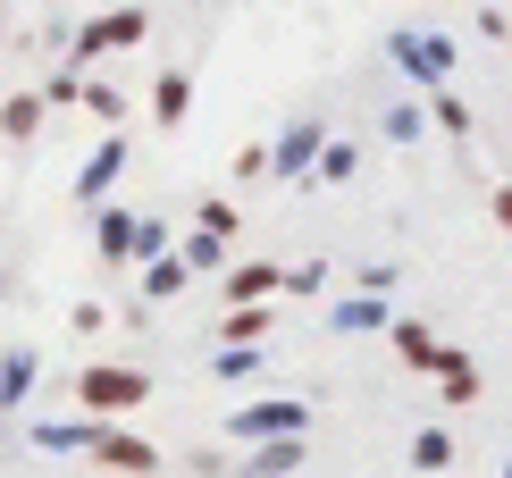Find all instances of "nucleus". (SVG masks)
Here are the masks:
<instances>
[{
  "label": "nucleus",
  "instance_id": "obj_23",
  "mask_svg": "<svg viewBox=\"0 0 512 478\" xmlns=\"http://www.w3.org/2000/svg\"><path fill=\"white\" fill-rule=\"evenodd\" d=\"M93 420H101V411H93ZM93 420H68V428H51V420H42L34 437L51 445V453H84V437H93Z\"/></svg>",
  "mask_w": 512,
  "mask_h": 478
},
{
  "label": "nucleus",
  "instance_id": "obj_2",
  "mask_svg": "<svg viewBox=\"0 0 512 478\" xmlns=\"http://www.w3.org/2000/svg\"><path fill=\"white\" fill-rule=\"evenodd\" d=\"M143 34H152V17H143L135 0H118V9H101V17H84V26L68 34V68H84V59H101V51H135Z\"/></svg>",
  "mask_w": 512,
  "mask_h": 478
},
{
  "label": "nucleus",
  "instance_id": "obj_16",
  "mask_svg": "<svg viewBox=\"0 0 512 478\" xmlns=\"http://www.w3.org/2000/svg\"><path fill=\"white\" fill-rule=\"evenodd\" d=\"M429 110H437V126H445L454 143H471V101H462L454 84H429Z\"/></svg>",
  "mask_w": 512,
  "mask_h": 478
},
{
  "label": "nucleus",
  "instance_id": "obj_13",
  "mask_svg": "<svg viewBox=\"0 0 512 478\" xmlns=\"http://www.w3.org/2000/svg\"><path fill=\"white\" fill-rule=\"evenodd\" d=\"M395 59H403L420 84H445V42H429V34H395Z\"/></svg>",
  "mask_w": 512,
  "mask_h": 478
},
{
  "label": "nucleus",
  "instance_id": "obj_14",
  "mask_svg": "<svg viewBox=\"0 0 512 478\" xmlns=\"http://www.w3.org/2000/svg\"><path fill=\"white\" fill-rule=\"evenodd\" d=\"M437 395H445V411L479 403V369H471V353H445V369H437Z\"/></svg>",
  "mask_w": 512,
  "mask_h": 478
},
{
  "label": "nucleus",
  "instance_id": "obj_26",
  "mask_svg": "<svg viewBox=\"0 0 512 478\" xmlns=\"http://www.w3.org/2000/svg\"><path fill=\"white\" fill-rule=\"evenodd\" d=\"M202 227H210V235H227V244H236V227H244V210H236V202H202Z\"/></svg>",
  "mask_w": 512,
  "mask_h": 478
},
{
  "label": "nucleus",
  "instance_id": "obj_7",
  "mask_svg": "<svg viewBox=\"0 0 512 478\" xmlns=\"http://www.w3.org/2000/svg\"><path fill=\"white\" fill-rule=\"evenodd\" d=\"M277 286H286V269H277V260H236V269H227V302H269Z\"/></svg>",
  "mask_w": 512,
  "mask_h": 478
},
{
  "label": "nucleus",
  "instance_id": "obj_4",
  "mask_svg": "<svg viewBox=\"0 0 512 478\" xmlns=\"http://www.w3.org/2000/svg\"><path fill=\"white\" fill-rule=\"evenodd\" d=\"M84 462H101V470H160V453L135 437V428H110V420H93V437H84Z\"/></svg>",
  "mask_w": 512,
  "mask_h": 478
},
{
  "label": "nucleus",
  "instance_id": "obj_19",
  "mask_svg": "<svg viewBox=\"0 0 512 478\" xmlns=\"http://www.w3.org/2000/svg\"><path fill=\"white\" fill-rule=\"evenodd\" d=\"M353 168H361V151H353V143H319V160H311V177H328V185H345Z\"/></svg>",
  "mask_w": 512,
  "mask_h": 478
},
{
  "label": "nucleus",
  "instance_id": "obj_25",
  "mask_svg": "<svg viewBox=\"0 0 512 478\" xmlns=\"http://www.w3.org/2000/svg\"><path fill=\"white\" fill-rule=\"evenodd\" d=\"M210 369H219V378H252V369H261V344H227Z\"/></svg>",
  "mask_w": 512,
  "mask_h": 478
},
{
  "label": "nucleus",
  "instance_id": "obj_11",
  "mask_svg": "<svg viewBox=\"0 0 512 478\" xmlns=\"http://www.w3.org/2000/svg\"><path fill=\"white\" fill-rule=\"evenodd\" d=\"M185 286H194V269H185V252H152V260H143V294H152V302H177Z\"/></svg>",
  "mask_w": 512,
  "mask_h": 478
},
{
  "label": "nucleus",
  "instance_id": "obj_3",
  "mask_svg": "<svg viewBox=\"0 0 512 478\" xmlns=\"http://www.w3.org/2000/svg\"><path fill=\"white\" fill-rule=\"evenodd\" d=\"M227 428H236L244 445H252V437H303V428H311V403H303V395H261V403H244Z\"/></svg>",
  "mask_w": 512,
  "mask_h": 478
},
{
  "label": "nucleus",
  "instance_id": "obj_30",
  "mask_svg": "<svg viewBox=\"0 0 512 478\" xmlns=\"http://www.w3.org/2000/svg\"><path fill=\"white\" fill-rule=\"evenodd\" d=\"M487 210H496V227L512 235V185H496V202H487Z\"/></svg>",
  "mask_w": 512,
  "mask_h": 478
},
{
  "label": "nucleus",
  "instance_id": "obj_27",
  "mask_svg": "<svg viewBox=\"0 0 512 478\" xmlns=\"http://www.w3.org/2000/svg\"><path fill=\"white\" fill-rule=\"evenodd\" d=\"M319 286H328V260H303V269H286L277 294H319Z\"/></svg>",
  "mask_w": 512,
  "mask_h": 478
},
{
  "label": "nucleus",
  "instance_id": "obj_10",
  "mask_svg": "<svg viewBox=\"0 0 512 478\" xmlns=\"http://www.w3.org/2000/svg\"><path fill=\"white\" fill-rule=\"evenodd\" d=\"M126 160H135V151H126V143L110 135V143H101V151H93V160H84V168H76V193H84V202H101V193H110V185H118V168H126Z\"/></svg>",
  "mask_w": 512,
  "mask_h": 478
},
{
  "label": "nucleus",
  "instance_id": "obj_1",
  "mask_svg": "<svg viewBox=\"0 0 512 478\" xmlns=\"http://www.w3.org/2000/svg\"><path fill=\"white\" fill-rule=\"evenodd\" d=\"M68 395H76V411L118 420V411H143V403H152V378H143L135 361H93V369H76V378H68Z\"/></svg>",
  "mask_w": 512,
  "mask_h": 478
},
{
  "label": "nucleus",
  "instance_id": "obj_18",
  "mask_svg": "<svg viewBox=\"0 0 512 478\" xmlns=\"http://www.w3.org/2000/svg\"><path fill=\"white\" fill-rule=\"evenodd\" d=\"M185 269H194V277H210V269H219V260H227V235H210V227H194V235H185Z\"/></svg>",
  "mask_w": 512,
  "mask_h": 478
},
{
  "label": "nucleus",
  "instance_id": "obj_29",
  "mask_svg": "<svg viewBox=\"0 0 512 478\" xmlns=\"http://www.w3.org/2000/svg\"><path fill=\"white\" fill-rule=\"evenodd\" d=\"M152 252H168V227H152V219H135V260H152Z\"/></svg>",
  "mask_w": 512,
  "mask_h": 478
},
{
  "label": "nucleus",
  "instance_id": "obj_17",
  "mask_svg": "<svg viewBox=\"0 0 512 478\" xmlns=\"http://www.w3.org/2000/svg\"><path fill=\"white\" fill-rule=\"evenodd\" d=\"M303 437H252V470H303Z\"/></svg>",
  "mask_w": 512,
  "mask_h": 478
},
{
  "label": "nucleus",
  "instance_id": "obj_21",
  "mask_svg": "<svg viewBox=\"0 0 512 478\" xmlns=\"http://www.w3.org/2000/svg\"><path fill=\"white\" fill-rule=\"evenodd\" d=\"M76 101H84V110H93L101 126H118V118H126V93H118V84H84Z\"/></svg>",
  "mask_w": 512,
  "mask_h": 478
},
{
  "label": "nucleus",
  "instance_id": "obj_12",
  "mask_svg": "<svg viewBox=\"0 0 512 478\" xmlns=\"http://www.w3.org/2000/svg\"><path fill=\"white\" fill-rule=\"evenodd\" d=\"M42 110H51L42 93H9V101H0V135H9V143H34V135H42Z\"/></svg>",
  "mask_w": 512,
  "mask_h": 478
},
{
  "label": "nucleus",
  "instance_id": "obj_28",
  "mask_svg": "<svg viewBox=\"0 0 512 478\" xmlns=\"http://www.w3.org/2000/svg\"><path fill=\"white\" fill-rule=\"evenodd\" d=\"M236 177H244V185L269 177V143H244V151H236Z\"/></svg>",
  "mask_w": 512,
  "mask_h": 478
},
{
  "label": "nucleus",
  "instance_id": "obj_6",
  "mask_svg": "<svg viewBox=\"0 0 512 478\" xmlns=\"http://www.w3.org/2000/svg\"><path fill=\"white\" fill-rule=\"evenodd\" d=\"M93 244H101L110 269H126V260H135V210H110V202H101V210H93Z\"/></svg>",
  "mask_w": 512,
  "mask_h": 478
},
{
  "label": "nucleus",
  "instance_id": "obj_24",
  "mask_svg": "<svg viewBox=\"0 0 512 478\" xmlns=\"http://www.w3.org/2000/svg\"><path fill=\"white\" fill-rule=\"evenodd\" d=\"M412 462H420V470H445V462H454V437H445V428H420V437H412Z\"/></svg>",
  "mask_w": 512,
  "mask_h": 478
},
{
  "label": "nucleus",
  "instance_id": "obj_5",
  "mask_svg": "<svg viewBox=\"0 0 512 478\" xmlns=\"http://www.w3.org/2000/svg\"><path fill=\"white\" fill-rule=\"evenodd\" d=\"M387 344H395V361H403V369H429V378L445 369V353H454V344H445L437 328H420V319H395V336H387Z\"/></svg>",
  "mask_w": 512,
  "mask_h": 478
},
{
  "label": "nucleus",
  "instance_id": "obj_8",
  "mask_svg": "<svg viewBox=\"0 0 512 478\" xmlns=\"http://www.w3.org/2000/svg\"><path fill=\"white\" fill-rule=\"evenodd\" d=\"M185 110H194V76H185V68H160V76H152V126H185Z\"/></svg>",
  "mask_w": 512,
  "mask_h": 478
},
{
  "label": "nucleus",
  "instance_id": "obj_20",
  "mask_svg": "<svg viewBox=\"0 0 512 478\" xmlns=\"http://www.w3.org/2000/svg\"><path fill=\"white\" fill-rule=\"evenodd\" d=\"M378 294H353V302H336V336H361V328H378Z\"/></svg>",
  "mask_w": 512,
  "mask_h": 478
},
{
  "label": "nucleus",
  "instance_id": "obj_15",
  "mask_svg": "<svg viewBox=\"0 0 512 478\" xmlns=\"http://www.w3.org/2000/svg\"><path fill=\"white\" fill-rule=\"evenodd\" d=\"M227 344H269V302H227Z\"/></svg>",
  "mask_w": 512,
  "mask_h": 478
},
{
  "label": "nucleus",
  "instance_id": "obj_9",
  "mask_svg": "<svg viewBox=\"0 0 512 478\" xmlns=\"http://www.w3.org/2000/svg\"><path fill=\"white\" fill-rule=\"evenodd\" d=\"M319 143H328V135H319V126H294L286 143H269V177H311Z\"/></svg>",
  "mask_w": 512,
  "mask_h": 478
},
{
  "label": "nucleus",
  "instance_id": "obj_22",
  "mask_svg": "<svg viewBox=\"0 0 512 478\" xmlns=\"http://www.w3.org/2000/svg\"><path fill=\"white\" fill-rule=\"evenodd\" d=\"M26 386H34V353H9V369H0V411H17Z\"/></svg>",
  "mask_w": 512,
  "mask_h": 478
}]
</instances>
